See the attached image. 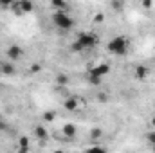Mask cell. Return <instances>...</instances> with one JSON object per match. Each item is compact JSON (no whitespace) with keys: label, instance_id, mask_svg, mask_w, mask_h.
Listing matches in <instances>:
<instances>
[{"label":"cell","instance_id":"cell-17","mask_svg":"<svg viewBox=\"0 0 155 153\" xmlns=\"http://www.w3.org/2000/svg\"><path fill=\"white\" fill-rule=\"evenodd\" d=\"M71 50H72V52H83V49L79 47V43H78L76 40H74V41L71 43Z\"/></svg>","mask_w":155,"mask_h":153},{"label":"cell","instance_id":"cell-8","mask_svg":"<svg viewBox=\"0 0 155 153\" xmlns=\"http://www.w3.org/2000/svg\"><path fill=\"white\" fill-rule=\"evenodd\" d=\"M33 133H35V137L38 139V141H47L49 139V130L45 128V126H41V124H36L35 128H33Z\"/></svg>","mask_w":155,"mask_h":153},{"label":"cell","instance_id":"cell-11","mask_svg":"<svg viewBox=\"0 0 155 153\" xmlns=\"http://www.w3.org/2000/svg\"><path fill=\"white\" fill-rule=\"evenodd\" d=\"M51 5L54 7V11H65V13H67V9H69V4L63 2V0H52Z\"/></svg>","mask_w":155,"mask_h":153},{"label":"cell","instance_id":"cell-22","mask_svg":"<svg viewBox=\"0 0 155 153\" xmlns=\"http://www.w3.org/2000/svg\"><path fill=\"white\" fill-rule=\"evenodd\" d=\"M40 70H41V65L40 63H33L31 65V72H40Z\"/></svg>","mask_w":155,"mask_h":153},{"label":"cell","instance_id":"cell-1","mask_svg":"<svg viewBox=\"0 0 155 153\" xmlns=\"http://www.w3.org/2000/svg\"><path fill=\"white\" fill-rule=\"evenodd\" d=\"M130 49V40L126 38L124 34H117L112 40H108L107 43V50L114 56H124Z\"/></svg>","mask_w":155,"mask_h":153},{"label":"cell","instance_id":"cell-3","mask_svg":"<svg viewBox=\"0 0 155 153\" xmlns=\"http://www.w3.org/2000/svg\"><path fill=\"white\" fill-rule=\"evenodd\" d=\"M76 41L83 50H87V49H94L99 43V36L96 33H90V31H81V33H78Z\"/></svg>","mask_w":155,"mask_h":153},{"label":"cell","instance_id":"cell-10","mask_svg":"<svg viewBox=\"0 0 155 153\" xmlns=\"http://www.w3.org/2000/svg\"><path fill=\"white\" fill-rule=\"evenodd\" d=\"M15 72H16V69H15V65H13L11 61H2V63H0V74L13 76Z\"/></svg>","mask_w":155,"mask_h":153},{"label":"cell","instance_id":"cell-7","mask_svg":"<svg viewBox=\"0 0 155 153\" xmlns=\"http://www.w3.org/2000/svg\"><path fill=\"white\" fill-rule=\"evenodd\" d=\"M79 97L76 96H71V97H67L65 101H63V108L67 110V112H76L78 108H79Z\"/></svg>","mask_w":155,"mask_h":153},{"label":"cell","instance_id":"cell-26","mask_svg":"<svg viewBox=\"0 0 155 153\" xmlns=\"http://www.w3.org/2000/svg\"><path fill=\"white\" fill-rule=\"evenodd\" d=\"M18 153H29V148H18Z\"/></svg>","mask_w":155,"mask_h":153},{"label":"cell","instance_id":"cell-2","mask_svg":"<svg viewBox=\"0 0 155 153\" xmlns=\"http://www.w3.org/2000/svg\"><path fill=\"white\" fill-rule=\"evenodd\" d=\"M52 24H54L60 31H63V33H67V31H71V29L74 27L72 16H71L69 13H65V11H54V13H52Z\"/></svg>","mask_w":155,"mask_h":153},{"label":"cell","instance_id":"cell-5","mask_svg":"<svg viewBox=\"0 0 155 153\" xmlns=\"http://www.w3.org/2000/svg\"><path fill=\"white\" fill-rule=\"evenodd\" d=\"M5 56H7V60H9L11 63H15V61H18V60L24 58V49H22L18 43H11V45L5 49Z\"/></svg>","mask_w":155,"mask_h":153},{"label":"cell","instance_id":"cell-29","mask_svg":"<svg viewBox=\"0 0 155 153\" xmlns=\"http://www.w3.org/2000/svg\"><path fill=\"white\" fill-rule=\"evenodd\" d=\"M152 148H153V153H155V146H152Z\"/></svg>","mask_w":155,"mask_h":153},{"label":"cell","instance_id":"cell-23","mask_svg":"<svg viewBox=\"0 0 155 153\" xmlns=\"http://www.w3.org/2000/svg\"><path fill=\"white\" fill-rule=\"evenodd\" d=\"M143 7L152 9V7H153V2H152V0H144V2H143Z\"/></svg>","mask_w":155,"mask_h":153},{"label":"cell","instance_id":"cell-13","mask_svg":"<svg viewBox=\"0 0 155 153\" xmlns=\"http://www.w3.org/2000/svg\"><path fill=\"white\" fill-rule=\"evenodd\" d=\"M101 135H103V130H101V128H92V130H90V139L96 141V139H99Z\"/></svg>","mask_w":155,"mask_h":153},{"label":"cell","instance_id":"cell-27","mask_svg":"<svg viewBox=\"0 0 155 153\" xmlns=\"http://www.w3.org/2000/svg\"><path fill=\"white\" fill-rule=\"evenodd\" d=\"M152 126H153V128H155V115H153V117H152Z\"/></svg>","mask_w":155,"mask_h":153},{"label":"cell","instance_id":"cell-18","mask_svg":"<svg viewBox=\"0 0 155 153\" xmlns=\"http://www.w3.org/2000/svg\"><path fill=\"white\" fill-rule=\"evenodd\" d=\"M146 139H148V142H150L152 146H155V130H152V132H148Z\"/></svg>","mask_w":155,"mask_h":153},{"label":"cell","instance_id":"cell-21","mask_svg":"<svg viewBox=\"0 0 155 153\" xmlns=\"http://www.w3.org/2000/svg\"><path fill=\"white\" fill-rule=\"evenodd\" d=\"M103 20H105V15H103V13H97V15L94 16V22H96V24H101Z\"/></svg>","mask_w":155,"mask_h":153},{"label":"cell","instance_id":"cell-14","mask_svg":"<svg viewBox=\"0 0 155 153\" xmlns=\"http://www.w3.org/2000/svg\"><path fill=\"white\" fill-rule=\"evenodd\" d=\"M85 153H108V151L101 146H90L88 150H85Z\"/></svg>","mask_w":155,"mask_h":153},{"label":"cell","instance_id":"cell-19","mask_svg":"<svg viewBox=\"0 0 155 153\" xmlns=\"http://www.w3.org/2000/svg\"><path fill=\"white\" fill-rule=\"evenodd\" d=\"M97 101H99V103H107V101H108V94L99 92V94H97Z\"/></svg>","mask_w":155,"mask_h":153},{"label":"cell","instance_id":"cell-16","mask_svg":"<svg viewBox=\"0 0 155 153\" xmlns=\"http://www.w3.org/2000/svg\"><path fill=\"white\" fill-rule=\"evenodd\" d=\"M43 119H45L47 122H51V121H54V119H56V112H54V110H47V112L43 114Z\"/></svg>","mask_w":155,"mask_h":153},{"label":"cell","instance_id":"cell-12","mask_svg":"<svg viewBox=\"0 0 155 153\" xmlns=\"http://www.w3.org/2000/svg\"><path fill=\"white\" fill-rule=\"evenodd\" d=\"M56 85H58V86H67V85H69V76H67L65 72L56 74Z\"/></svg>","mask_w":155,"mask_h":153},{"label":"cell","instance_id":"cell-9","mask_svg":"<svg viewBox=\"0 0 155 153\" xmlns=\"http://www.w3.org/2000/svg\"><path fill=\"white\" fill-rule=\"evenodd\" d=\"M61 132H63V135L65 137H69V139H74L78 135V126L74 122H65L63 124V128H61Z\"/></svg>","mask_w":155,"mask_h":153},{"label":"cell","instance_id":"cell-24","mask_svg":"<svg viewBox=\"0 0 155 153\" xmlns=\"http://www.w3.org/2000/svg\"><path fill=\"white\" fill-rule=\"evenodd\" d=\"M11 5H13L11 2H0V7L2 9H11Z\"/></svg>","mask_w":155,"mask_h":153},{"label":"cell","instance_id":"cell-20","mask_svg":"<svg viewBox=\"0 0 155 153\" xmlns=\"http://www.w3.org/2000/svg\"><path fill=\"white\" fill-rule=\"evenodd\" d=\"M110 5H112V9H116V11H121V9L124 7L123 2H110Z\"/></svg>","mask_w":155,"mask_h":153},{"label":"cell","instance_id":"cell-4","mask_svg":"<svg viewBox=\"0 0 155 153\" xmlns=\"http://www.w3.org/2000/svg\"><path fill=\"white\" fill-rule=\"evenodd\" d=\"M108 74H110V65L108 63H99V65H96V67H92L88 70V77L101 79V81H103V77L108 76Z\"/></svg>","mask_w":155,"mask_h":153},{"label":"cell","instance_id":"cell-25","mask_svg":"<svg viewBox=\"0 0 155 153\" xmlns=\"http://www.w3.org/2000/svg\"><path fill=\"white\" fill-rule=\"evenodd\" d=\"M5 128H7V124H5V122H2V121H0V132H5Z\"/></svg>","mask_w":155,"mask_h":153},{"label":"cell","instance_id":"cell-28","mask_svg":"<svg viewBox=\"0 0 155 153\" xmlns=\"http://www.w3.org/2000/svg\"><path fill=\"white\" fill-rule=\"evenodd\" d=\"M52 153H65V151H63V150H54Z\"/></svg>","mask_w":155,"mask_h":153},{"label":"cell","instance_id":"cell-6","mask_svg":"<svg viewBox=\"0 0 155 153\" xmlns=\"http://www.w3.org/2000/svg\"><path fill=\"white\" fill-rule=\"evenodd\" d=\"M134 76H135V79H139V81H144L146 77L150 76V69H148L146 65L139 63V65L134 67Z\"/></svg>","mask_w":155,"mask_h":153},{"label":"cell","instance_id":"cell-15","mask_svg":"<svg viewBox=\"0 0 155 153\" xmlns=\"http://www.w3.org/2000/svg\"><path fill=\"white\" fill-rule=\"evenodd\" d=\"M18 148H29V137L22 135V137L18 139Z\"/></svg>","mask_w":155,"mask_h":153}]
</instances>
